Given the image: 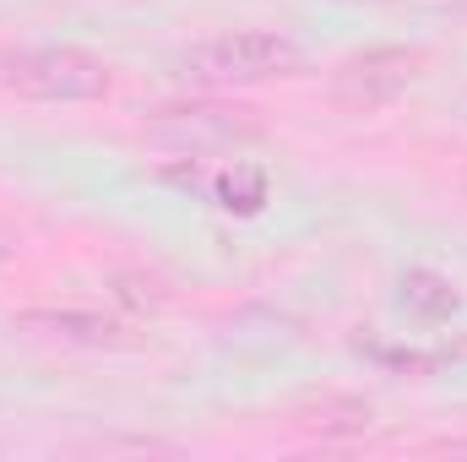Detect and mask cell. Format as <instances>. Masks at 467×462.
<instances>
[{
	"mask_svg": "<svg viewBox=\"0 0 467 462\" xmlns=\"http://www.w3.org/2000/svg\"><path fill=\"white\" fill-rule=\"evenodd\" d=\"M408 77H413V55H402V49H369V55H358V60H348L337 71L332 93L348 110H380V104H391L408 88Z\"/></svg>",
	"mask_w": 467,
	"mask_h": 462,
	"instance_id": "obj_3",
	"label": "cell"
},
{
	"mask_svg": "<svg viewBox=\"0 0 467 462\" xmlns=\"http://www.w3.org/2000/svg\"><path fill=\"white\" fill-rule=\"evenodd\" d=\"M294 66V44L277 33H218L185 55V77L207 88H250Z\"/></svg>",
	"mask_w": 467,
	"mask_h": 462,
	"instance_id": "obj_2",
	"label": "cell"
},
{
	"mask_svg": "<svg viewBox=\"0 0 467 462\" xmlns=\"http://www.w3.org/2000/svg\"><path fill=\"white\" fill-rule=\"evenodd\" d=\"M0 77H5V88H16L22 99H38V104H93L109 93V66L71 44L22 49L5 60Z\"/></svg>",
	"mask_w": 467,
	"mask_h": 462,
	"instance_id": "obj_1",
	"label": "cell"
}]
</instances>
